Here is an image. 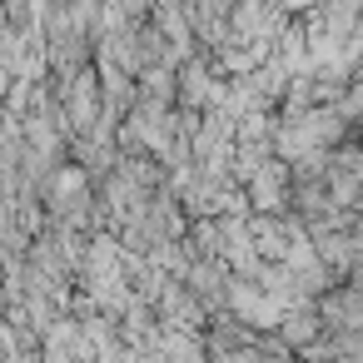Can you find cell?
<instances>
[{
    "instance_id": "6da1fadb",
    "label": "cell",
    "mask_w": 363,
    "mask_h": 363,
    "mask_svg": "<svg viewBox=\"0 0 363 363\" xmlns=\"http://www.w3.org/2000/svg\"><path fill=\"white\" fill-rule=\"evenodd\" d=\"M318 333V313L313 308H303V313H294V318H284V343H294V348H303L308 338Z\"/></svg>"
}]
</instances>
